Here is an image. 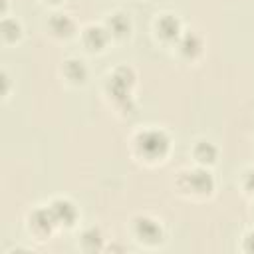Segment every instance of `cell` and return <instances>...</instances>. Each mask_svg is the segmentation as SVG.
Listing matches in <instances>:
<instances>
[{
	"label": "cell",
	"mask_w": 254,
	"mask_h": 254,
	"mask_svg": "<svg viewBox=\"0 0 254 254\" xmlns=\"http://www.w3.org/2000/svg\"><path fill=\"white\" fill-rule=\"evenodd\" d=\"M135 87H137V71L129 64H119L103 77L101 93L107 99L109 107L119 117H131L137 113L135 103Z\"/></svg>",
	"instance_id": "obj_1"
},
{
	"label": "cell",
	"mask_w": 254,
	"mask_h": 254,
	"mask_svg": "<svg viewBox=\"0 0 254 254\" xmlns=\"http://www.w3.org/2000/svg\"><path fill=\"white\" fill-rule=\"evenodd\" d=\"M173 149V139L167 129L159 125H143L135 129L129 137V153L131 157L145 167L163 165Z\"/></svg>",
	"instance_id": "obj_2"
},
{
	"label": "cell",
	"mask_w": 254,
	"mask_h": 254,
	"mask_svg": "<svg viewBox=\"0 0 254 254\" xmlns=\"http://www.w3.org/2000/svg\"><path fill=\"white\" fill-rule=\"evenodd\" d=\"M173 190L187 200L202 202L212 198L216 192V179L212 175V169L200 165L179 169L173 177Z\"/></svg>",
	"instance_id": "obj_3"
},
{
	"label": "cell",
	"mask_w": 254,
	"mask_h": 254,
	"mask_svg": "<svg viewBox=\"0 0 254 254\" xmlns=\"http://www.w3.org/2000/svg\"><path fill=\"white\" fill-rule=\"evenodd\" d=\"M129 234L133 242L145 250L161 248L167 240V228L163 220L151 212H137L129 220Z\"/></svg>",
	"instance_id": "obj_4"
},
{
	"label": "cell",
	"mask_w": 254,
	"mask_h": 254,
	"mask_svg": "<svg viewBox=\"0 0 254 254\" xmlns=\"http://www.w3.org/2000/svg\"><path fill=\"white\" fill-rule=\"evenodd\" d=\"M24 228H26V234L30 236V240H34L38 244L48 242L58 232V226L50 214L48 204L32 206L24 216Z\"/></svg>",
	"instance_id": "obj_5"
},
{
	"label": "cell",
	"mask_w": 254,
	"mask_h": 254,
	"mask_svg": "<svg viewBox=\"0 0 254 254\" xmlns=\"http://www.w3.org/2000/svg\"><path fill=\"white\" fill-rule=\"evenodd\" d=\"M185 32L183 20L179 14L171 12V10H163L159 14H155L153 22H151V34L153 40L157 44H161L163 48H173L175 42L181 38V34Z\"/></svg>",
	"instance_id": "obj_6"
},
{
	"label": "cell",
	"mask_w": 254,
	"mask_h": 254,
	"mask_svg": "<svg viewBox=\"0 0 254 254\" xmlns=\"http://www.w3.org/2000/svg\"><path fill=\"white\" fill-rule=\"evenodd\" d=\"M48 208L58 226V232H69L79 226L81 212H79V206L69 196H64V194L52 196L48 200Z\"/></svg>",
	"instance_id": "obj_7"
},
{
	"label": "cell",
	"mask_w": 254,
	"mask_h": 254,
	"mask_svg": "<svg viewBox=\"0 0 254 254\" xmlns=\"http://www.w3.org/2000/svg\"><path fill=\"white\" fill-rule=\"evenodd\" d=\"M204 48H206V42H204V38H202L200 32H196V30H185L171 50H173V56L181 64L192 65L196 62H200V58L204 56Z\"/></svg>",
	"instance_id": "obj_8"
},
{
	"label": "cell",
	"mask_w": 254,
	"mask_h": 254,
	"mask_svg": "<svg viewBox=\"0 0 254 254\" xmlns=\"http://www.w3.org/2000/svg\"><path fill=\"white\" fill-rule=\"evenodd\" d=\"M44 32L54 42H67V40H71L79 34V26H77L75 18L69 12H64V10L56 8L44 20Z\"/></svg>",
	"instance_id": "obj_9"
},
{
	"label": "cell",
	"mask_w": 254,
	"mask_h": 254,
	"mask_svg": "<svg viewBox=\"0 0 254 254\" xmlns=\"http://www.w3.org/2000/svg\"><path fill=\"white\" fill-rule=\"evenodd\" d=\"M79 44L87 54H103L113 42L101 22H89L83 28H79Z\"/></svg>",
	"instance_id": "obj_10"
},
{
	"label": "cell",
	"mask_w": 254,
	"mask_h": 254,
	"mask_svg": "<svg viewBox=\"0 0 254 254\" xmlns=\"http://www.w3.org/2000/svg\"><path fill=\"white\" fill-rule=\"evenodd\" d=\"M101 24L105 26L109 38L113 44H121L127 42L133 36V20L125 10H111L105 14V18L101 20Z\"/></svg>",
	"instance_id": "obj_11"
},
{
	"label": "cell",
	"mask_w": 254,
	"mask_h": 254,
	"mask_svg": "<svg viewBox=\"0 0 254 254\" xmlns=\"http://www.w3.org/2000/svg\"><path fill=\"white\" fill-rule=\"evenodd\" d=\"M60 77L69 87H83L89 81V67L83 58L67 56L60 62Z\"/></svg>",
	"instance_id": "obj_12"
},
{
	"label": "cell",
	"mask_w": 254,
	"mask_h": 254,
	"mask_svg": "<svg viewBox=\"0 0 254 254\" xmlns=\"http://www.w3.org/2000/svg\"><path fill=\"white\" fill-rule=\"evenodd\" d=\"M189 157L192 161V165H200V167H208L212 169L216 163H218V157H220V151H218V145L210 139H196L190 149H189Z\"/></svg>",
	"instance_id": "obj_13"
},
{
	"label": "cell",
	"mask_w": 254,
	"mask_h": 254,
	"mask_svg": "<svg viewBox=\"0 0 254 254\" xmlns=\"http://www.w3.org/2000/svg\"><path fill=\"white\" fill-rule=\"evenodd\" d=\"M105 234H103V228L99 224H89V226H83L77 234V248L85 254H95V252H103L107 248V242H105Z\"/></svg>",
	"instance_id": "obj_14"
},
{
	"label": "cell",
	"mask_w": 254,
	"mask_h": 254,
	"mask_svg": "<svg viewBox=\"0 0 254 254\" xmlns=\"http://www.w3.org/2000/svg\"><path fill=\"white\" fill-rule=\"evenodd\" d=\"M24 38V26L20 22V18L16 16H2L0 22V40L4 46H16L20 44Z\"/></svg>",
	"instance_id": "obj_15"
},
{
	"label": "cell",
	"mask_w": 254,
	"mask_h": 254,
	"mask_svg": "<svg viewBox=\"0 0 254 254\" xmlns=\"http://www.w3.org/2000/svg\"><path fill=\"white\" fill-rule=\"evenodd\" d=\"M238 189L246 198L254 196V167H246L242 169V173L238 175Z\"/></svg>",
	"instance_id": "obj_16"
},
{
	"label": "cell",
	"mask_w": 254,
	"mask_h": 254,
	"mask_svg": "<svg viewBox=\"0 0 254 254\" xmlns=\"http://www.w3.org/2000/svg\"><path fill=\"white\" fill-rule=\"evenodd\" d=\"M244 254H254V226H250L248 230L242 232L240 236V246H238Z\"/></svg>",
	"instance_id": "obj_17"
},
{
	"label": "cell",
	"mask_w": 254,
	"mask_h": 254,
	"mask_svg": "<svg viewBox=\"0 0 254 254\" xmlns=\"http://www.w3.org/2000/svg\"><path fill=\"white\" fill-rule=\"evenodd\" d=\"M2 97L4 99H8L10 97V93H12V77H10V73H8V69H2Z\"/></svg>",
	"instance_id": "obj_18"
},
{
	"label": "cell",
	"mask_w": 254,
	"mask_h": 254,
	"mask_svg": "<svg viewBox=\"0 0 254 254\" xmlns=\"http://www.w3.org/2000/svg\"><path fill=\"white\" fill-rule=\"evenodd\" d=\"M42 6H48V8H52V10H56V8H60V4L64 2V0H38Z\"/></svg>",
	"instance_id": "obj_19"
},
{
	"label": "cell",
	"mask_w": 254,
	"mask_h": 254,
	"mask_svg": "<svg viewBox=\"0 0 254 254\" xmlns=\"http://www.w3.org/2000/svg\"><path fill=\"white\" fill-rule=\"evenodd\" d=\"M250 200V208H248V214H250V218L254 220V196L252 198H248Z\"/></svg>",
	"instance_id": "obj_20"
},
{
	"label": "cell",
	"mask_w": 254,
	"mask_h": 254,
	"mask_svg": "<svg viewBox=\"0 0 254 254\" xmlns=\"http://www.w3.org/2000/svg\"><path fill=\"white\" fill-rule=\"evenodd\" d=\"M252 145H254V139H252Z\"/></svg>",
	"instance_id": "obj_21"
}]
</instances>
